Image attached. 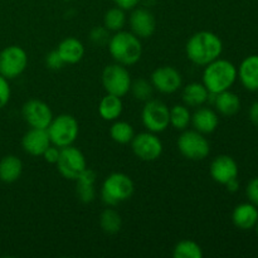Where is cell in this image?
<instances>
[{"mask_svg":"<svg viewBox=\"0 0 258 258\" xmlns=\"http://www.w3.org/2000/svg\"><path fill=\"white\" fill-rule=\"evenodd\" d=\"M222 52H223V42L216 33L209 30L194 33L185 45L188 59L201 67H204L221 57Z\"/></svg>","mask_w":258,"mask_h":258,"instance_id":"6da1fadb","label":"cell"},{"mask_svg":"<svg viewBox=\"0 0 258 258\" xmlns=\"http://www.w3.org/2000/svg\"><path fill=\"white\" fill-rule=\"evenodd\" d=\"M108 52L116 63L128 67L140 60L143 55V44L140 38L136 37L133 32L118 30L111 35L108 40Z\"/></svg>","mask_w":258,"mask_h":258,"instance_id":"7a4b0ae2","label":"cell"},{"mask_svg":"<svg viewBox=\"0 0 258 258\" xmlns=\"http://www.w3.org/2000/svg\"><path fill=\"white\" fill-rule=\"evenodd\" d=\"M237 76V67L228 59H222L221 57L204 66L203 85L211 93H219L231 90L234 85Z\"/></svg>","mask_w":258,"mask_h":258,"instance_id":"3957f363","label":"cell"},{"mask_svg":"<svg viewBox=\"0 0 258 258\" xmlns=\"http://www.w3.org/2000/svg\"><path fill=\"white\" fill-rule=\"evenodd\" d=\"M135 185L133 179L123 173H112L105 179L101 188V198L108 207L128 201L133 197Z\"/></svg>","mask_w":258,"mask_h":258,"instance_id":"277c9868","label":"cell"},{"mask_svg":"<svg viewBox=\"0 0 258 258\" xmlns=\"http://www.w3.org/2000/svg\"><path fill=\"white\" fill-rule=\"evenodd\" d=\"M52 145L62 149L70 146L77 140L80 134V126L72 115L62 113L53 117L52 122L47 127Z\"/></svg>","mask_w":258,"mask_h":258,"instance_id":"5b68a950","label":"cell"},{"mask_svg":"<svg viewBox=\"0 0 258 258\" xmlns=\"http://www.w3.org/2000/svg\"><path fill=\"white\" fill-rule=\"evenodd\" d=\"M176 144L181 155L189 160H204L211 153L209 141L197 130H183Z\"/></svg>","mask_w":258,"mask_h":258,"instance_id":"8992f818","label":"cell"},{"mask_svg":"<svg viewBox=\"0 0 258 258\" xmlns=\"http://www.w3.org/2000/svg\"><path fill=\"white\" fill-rule=\"evenodd\" d=\"M141 120L146 130L150 133L160 134L170 125V110L163 101L150 98L144 105Z\"/></svg>","mask_w":258,"mask_h":258,"instance_id":"52a82bcc","label":"cell"},{"mask_svg":"<svg viewBox=\"0 0 258 258\" xmlns=\"http://www.w3.org/2000/svg\"><path fill=\"white\" fill-rule=\"evenodd\" d=\"M131 76L126 66L120 63H113V64L106 66L102 71V85L103 88L110 95L122 96L127 95L131 88Z\"/></svg>","mask_w":258,"mask_h":258,"instance_id":"ba28073f","label":"cell"},{"mask_svg":"<svg viewBox=\"0 0 258 258\" xmlns=\"http://www.w3.org/2000/svg\"><path fill=\"white\" fill-rule=\"evenodd\" d=\"M28 66V54L19 45H8L0 52V75L9 80L19 77Z\"/></svg>","mask_w":258,"mask_h":258,"instance_id":"9c48e42d","label":"cell"},{"mask_svg":"<svg viewBox=\"0 0 258 258\" xmlns=\"http://www.w3.org/2000/svg\"><path fill=\"white\" fill-rule=\"evenodd\" d=\"M86 168H87V161L80 149L72 145L60 149L57 169L63 178L68 180H76Z\"/></svg>","mask_w":258,"mask_h":258,"instance_id":"30bf717a","label":"cell"},{"mask_svg":"<svg viewBox=\"0 0 258 258\" xmlns=\"http://www.w3.org/2000/svg\"><path fill=\"white\" fill-rule=\"evenodd\" d=\"M131 149L136 158L143 161H155L163 154V143L155 133H140L131 140Z\"/></svg>","mask_w":258,"mask_h":258,"instance_id":"8fae6325","label":"cell"},{"mask_svg":"<svg viewBox=\"0 0 258 258\" xmlns=\"http://www.w3.org/2000/svg\"><path fill=\"white\" fill-rule=\"evenodd\" d=\"M150 82L154 90L164 95L176 92L183 85L181 73L173 66H161L151 73Z\"/></svg>","mask_w":258,"mask_h":258,"instance_id":"7c38bea8","label":"cell"},{"mask_svg":"<svg viewBox=\"0 0 258 258\" xmlns=\"http://www.w3.org/2000/svg\"><path fill=\"white\" fill-rule=\"evenodd\" d=\"M22 115L25 122L34 128H47L53 120L49 106L40 100H29L23 105Z\"/></svg>","mask_w":258,"mask_h":258,"instance_id":"4fadbf2b","label":"cell"},{"mask_svg":"<svg viewBox=\"0 0 258 258\" xmlns=\"http://www.w3.org/2000/svg\"><path fill=\"white\" fill-rule=\"evenodd\" d=\"M131 32L140 39L150 38L155 33L156 19L148 8H134L130 15Z\"/></svg>","mask_w":258,"mask_h":258,"instance_id":"5bb4252c","label":"cell"},{"mask_svg":"<svg viewBox=\"0 0 258 258\" xmlns=\"http://www.w3.org/2000/svg\"><path fill=\"white\" fill-rule=\"evenodd\" d=\"M209 173L214 181L226 185L229 180L238 176V165L229 155H218L211 164Z\"/></svg>","mask_w":258,"mask_h":258,"instance_id":"9a60e30c","label":"cell"},{"mask_svg":"<svg viewBox=\"0 0 258 258\" xmlns=\"http://www.w3.org/2000/svg\"><path fill=\"white\" fill-rule=\"evenodd\" d=\"M52 145L47 128L32 127L22 139L23 150L32 156H42L43 153Z\"/></svg>","mask_w":258,"mask_h":258,"instance_id":"2e32d148","label":"cell"},{"mask_svg":"<svg viewBox=\"0 0 258 258\" xmlns=\"http://www.w3.org/2000/svg\"><path fill=\"white\" fill-rule=\"evenodd\" d=\"M237 76L246 90L258 91V54L244 58L237 70Z\"/></svg>","mask_w":258,"mask_h":258,"instance_id":"e0dca14e","label":"cell"},{"mask_svg":"<svg viewBox=\"0 0 258 258\" xmlns=\"http://www.w3.org/2000/svg\"><path fill=\"white\" fill-rule=\"evenodd\" d=\"M191 123L194 126V130L207 135L217 130L219 125V117L216 111L212 108L199 107L191 115Z\"/></svg>","mask_w":258,"mask_h":258,"instance_id":"ac0fdd59","label":"cell"},{"mask_svg":"<svg viewBox=\"0 0 258 258\" xmlns=\"http://www.w3.org/2000/svg\"><path fill=\"white\" fill-rule=\"evenodd\" d=\"M232 221L234 226L242 231H249L254 228L258 221L257 207L249 202L238 204L232 213Z\"/></svg>","mask_w":258,"mask_h":258,"instance_id":"d6986e66","label":"cell"},{"mask_svg":"<svg viewBox=\"0 0 258 258\" xmlns=\"http://www.w3.org/2000/svg\"><path fill=\"white\" fill-rule=\"evenodd\" d=\"M57 50L66 64H76L85 55V45L75 37H68L63 39L58 44Z\"/></svg>","mask_w":258,"mask_h":258,"instance_id":"ffe728a7","label":"cell"},{"mask_svg":"<svg viewBox=\"0 0 258 258\" xmlns=\"http://www.w3.org/2000/svg\"><path fill=\"white\" fill-rule=\"evenodd\" d=\"M209 91L203 83L191 82L183 88L181 98L188 107H201L208 101Z\"/></svg>","mask_w":258,"mask_h":258,"instance_id":"44dd1931","label":"cell"},{"mask_svg":"<svg viewBox=\"0 0 258 258\" xmlns=\"http://www.w3.org/2000/svg\"><path fill=\"white\" fill-rule=\"evenodd\" d=\"M213 105L216 106L217 111L224 116H233L241 110V100L231 90L216 93Z\"/></svg>","mask_w":258,"mask_h":258,"instance_id":"7402d4cb","label":"cell"},{"mask_svg":"<svg viewBox=\"0 0 258 258\" xmlns=\"http://www.w3.org/2000/svg\"><path fill=\"white\" fill-rule=\"evenodd\" d=\"M23 173V163L18 156L7 155L0 160V180L4 183H14Z\"/></svg>","mask_w":258,"mask_h":258,"instance_id":"603a6c76","label":"cell"},{"mask_svg":"<svg viewBox=\"0 0 258 258\" xmlns=\"http://www.w3.org/2000/svg\"><path fill=\"white\" fill-rule=\"evenodd\" d=\"M123 110V103L121 97L115 95H107L102 97L98 105V113L106 121H115L121 116Z\"/></svg>","mask_w":258,"mask_h":258,"instance_id":"cb8c5ba5","label":"cell"},{"mask_svg":"<svg viewBox=\"0 0 258 258\" xmlns=\"http://www.w3.org/2000/svg\"><path fill=\"white\" fill-rule=\"evenodd\" d=\"M100 226L106 233L115 234L120 232L122 227V218L117 211L112 208H106L100 216Z\"/></svg>","mask_w":258,"mask_h":258,"instance_id":"d4e9b609","label":"cell"},{"mask_svg":"<svg viewBox=\"0 0 258 258\" xmlns=\"http://www.w3.org/2000/svg\"><path fill=\"white\" fill-rule=\"evenodd\" d=\"M110 136L115 143L125 145V144L131 143V140L135 136V131L131 123L126 121H116L110 127Z\"/></svg>","mask_w":258,"mask_h":258,"instance_id":"484cf974","label":"cell"},{"mask_svg":"<svg viewBox=\"0 0 258 258\" xmlns=\"http://www.w3.org/2000/svg\"><path fill=\"white\" fill-rule=\"evenodd\" d=\"M191 123V113L185 105H175L170 108V125L175 130L183 131Z\"/></svg>","mask_w":258,"mask_h":258,"instance_id":"4316f807","label":"cell"},{"mask_svg":"<svg viewBox=\"0 0 258 258\" xmlns=\"http://www.w3.org/2000/svg\"><path fill=\"white\" fill-rule=\"evenodd\" d=\"M126 10L115 7L108 9L103 17V27L107 28L110 32H118L122 30L126 24Z\"/></svg>","mask_w":258,"mask_h":258,"instance_id":"83f0119b","label":"cell"},{"mask_svg":"<svg viewBox=\"0 0 258 258\" xmlns=\"http://www.w3.org/2000/svg\"><path fill=\"white\" fill-rule=\"evenodd\" d=\"M203 254L202 247L190 239H184L176 243L173 251V256L175 258H202Z\"/></svg>","mask_w":258,"mask_h":258,"instance_id":"f1b7e54d","label":"cell"},{"mask_svg":"<svg viewBox=\"0 0 258 258\" xmlns=\"http://www.w3.org/2000/svg\"><path fill=\"white\" fill-rule=\"evenodd\" d=\"M130 92L133 93V96L136 100L146 102L150 98H153L154 87L151 85V82H149L145 78H138V80L131 82Z\"/></svg>","mask_w":258,"mask_h":258,"instance_id":"f546056e","label":"cell"},{"mask_svg":"<svg viewBox=\"0 0 258 258\" xmlns=\"http://www.w3.org/2000/svg\"><path fill=\"white\" fill-rule=\"evenodd\" d=\"M76 194L82 203H91L96 198L95 184L78 183L76 181Z\"/></svg>","mask_w":258,"mask_h":258,"instance_id":"4dcf8cb0","label":"cell"},{"mask_svg":"<svg viewBox=\"0 0 258 258\" xmlns=\"http://www.w3.org/2000/svg\"><path fill=\"white\" fill-rule=\"evenodd\" d=\"M111 35H110V30L107 28L102 27H95L90 32V39L93 44L96 45H102L108 44V40H110Z\"/></svg>","mask_w":258,"mask_h":258,"instance_id":"1f68e13d","label":"cell"},{"mask_svg":"<svg viewBox=\"0 0 258 258\" xmlns=\"http://www.w3.org/2000/svg\"><path fill=\"white\" fill-rule=\"evenodd\" d=\"M45 64H47V67L49 68V70L58 71L60 70L66 63L63 62L62 57H60V54L58 53V50L54 49L45 55Z\"/></svg>","mask_w":258,"mask_h":258,"instance_id":"d6a6232c","label":"cell"},{"mask_svg":"<svg viewBox=\"0 0 258 258\" xmlns=\"http://www.w3.org/2000/svg\"><path fill=\"white\" fill-rule=\"evenodd\" d=\"M10 95H12V91H10L9 82H8L7 78L0 75V110L8 105Z\"/></svg>","mask_w":258,"mask_h":258,"instance_id":"836d02e7","label":"cell"},{"mask_svg":"<svg viewBox=\"0 0 258 258\" xmlns=\"http://www.w3.org/2000/svg\"><path fill=\"white\" fill-rule=\"evenodd\" d=\"M246 196L248 198L249 203L258 207V176L249 180V183L247 184Z\"/></svg>","mask_w":258,"mask_h":258,"instance_id":"e575fe53","label":"cell"},{"mask_svg":"<svg viewBox=\"0 0 258 258\" xmlns=\"http://www.w3.org/2000/svg\"><path fill=\"white\" fill-rule=\"evenodd\" d=\"M59 153H60L59 148H57V146H54V145H50L49 148H48L47 150L43 153L42 156L44 158V160L47 161V163L57 164L58 158H59Z\"/></svg>","mask_w":258,"mask_h":258,"instance_id":"d590c367","label":"cell"},{"mask_svg":"<svg viewBox=\"0 0 258 258\" xmlns=\"http://www.w3.org/2000/svg\"><path fill=\"white\" fill-rule=\"evenodd\" d=\"M113 3L116 4V7L123 10H133L134 8L140 4L141 0H113Z\"/></svg>","mask_w":258,"mask_h":258,"instance_id":"8d00e7d4","label":"cell"},{"mask_svg":"<svg viewBox=\"0 0 258 258\" xmlns=\"http://www.w3.org/2000/svg\"><path fill=\"white\" fill-rule=\"evenodd\" d=\"M248 116H249V120H251V122L253 123L256 127H258V101H256L254 103H252V106L249 107Z\"/></svg>","mask_w":258,"mask_h":258,"instance_id":"74e56055","label":"cell"},{"mask_svg":"<svg viewBox=\"0 0 258 258\" xmlns=\"http://www.w3.org/2000/svg\"><path fill=\"white\" fill-rule=\"evenodd\" d=\"M227 186V190L231 191V193H236L237 190L239 189V183H238V179H232V180H229L228 183L226 184Z\"/></svg>","mask_w":258,"mask_h":258,"instance_id":"f35d334b","label":"cell"},{"mask_svg":"<svg viewBox=\"0 0 258 258\" xmlns=\"http://www.w3.org/2000/svg\"><path fill=\"white\" fill-rule=\"evenodd\" d=\"M254 229H256V232H257V234H258V221H257L256 226H254Z\"/></svg>","mask_w":258,"mask_h":258,"instance_id":"ab89813d","label":"cell"},{"mask_svg":"<svg viewBox=\"0 0 258 258\" xmlns=\"http://www.w3.org/2000/svg\"><path fill=\"white\" fill-rule=\"evenodd\" d=\"M63 2H72V0H63Z\"/></svg>","mask_w":258,"mask_h":258,"instance_id":"60d3db41","label":"cell"}]
</instances>
